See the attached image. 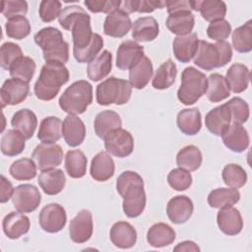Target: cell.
Returning a JSON list of instances; mask_svg holds the SVG:
<instances>
[{
  "label": "cell",
  "instance_id": "obj_12",
  "mask_svg": "<svg viewBox=\"0 0 252 252\" xmlns=\"http://www.w3.org/2000/svg\"><path fill=\"white\" fill-rule=\"evenodd\" d=\"M39 170L52 169L61 164L63 160V150L57 144H40L36 146L32 154Z\"/></svg>",
  "mask_w": 252,
  "mask_h": 252
},
{
  "label": "cell",
  "instance_id": "obj_14",
  "mask_svg": "<svg viewBox=\"0 0 252 252\" xmlns=\"http://www.w3.org/2000/svg\"><path fill=\"white\" fill-rule=\"evenodd\" d=\"M93 230V216L87 209L81 210L70 221L69 235L71 240L75 243L80 244L87 242L91 238Z\"/></svg>",
  "mask_w": 252,
  "mask_h": 252
},
{
  "label": "cell",
  "instance_id": "obj_28",
  "mask_svg": "<svg viewBox=\"0 0 252 252\" xmlns=\"http://www.w3.org/2000/svg\"><path fill=\"white\" fill-rule=\"evenodd\" d=\"M37 182L45 194L57 195L64 189L66 184V177L63 170L52 168L41 171Z\"/></svg>",
  "mask_w": 252,
  "mask_h": 252
},
{
  "label": "cell",
  "instance_id": "obj_17",
  "mask_svg": "<svg viewBox=\"0 0 252 252\" xmlns=\"http://www.w3.org/2000/svg\"><path fill=\"white\" fill-rule=\"evenodd\" d=\"M144 56V48L134 40L123 41L116 51V67L130 70Z\"/></svg>",
  "mask_w": 252,
  "mask_h": 252
},
{
  "label": "cell",
  "instance_id": "obj_57",
  "mask_svg": "<svg viewBox=\"0 0 252 252\" xmlns=\"http://www.w3.org/2000/svg\"><path fill=\"white\" fill-rule=\"evenodd\" d=\"M85 6L92 13H106L119 9L121 1L120 0H86L84 2Z\"/></svg>",
  "mask_w": 252,
  "mask_h": 252
},
{
  "label": "cell",
  "instance_id": "obj_47",
  "mask_svg": "<svg viewBox=\"0 0 252 252\" xmlns=\"http://www.w3.org/2000/svg\"><path fill=\"white\" fill-rule=\"evenodd\" d=\"M163 7H165V1L160 0H125L121 1L119 9L129 15L135 12L152 13Z\"/></svg>",
  "mask_w": 252,
  "mask_h": 252
},
{
  "label": "cell",
  "instance_id": "obj_5",
  "mask_svg": "<svg viewBox=\"0 0 252 252\" xmlns=\"http://www.w3.org/2000/svg\"><path fill=\"white\" fill-rule=\"evenodd\" d=\"M232 57V49L226 41L210 43L199 40L197 52L194 56V64L203 70L211 71L215 68L223 67Z\"/></svg>",
  "mask_w": 252,
  "mask_h": 252
},
{
  "label": "cell",
  "instance_id": "obj_54",
  "mask_svg": "<svg viewBox=\"0 0 252 252\" xmlns=\"http://www.w3.org/2000/svg\"><path fill=\"white\" fill-rule=\"evenodd\" d=\"M231 32V26L228 21L222 19L211 23L207 28V34L216 41H224Z\"/></svg>",
  "mask_w": 252,
  "mask_h": 252
},
{
  "label": "cell",
  "instance_id": "obj_43",
  "mask_svg": "<svg viewBox=\"0 0 252 252\" xmlns=\"http://www.w3.org/2000/svg\"><path fill=\"white\" fill-rule=\"evenodd\" d=\"M26 147V138L15 129L8 130L1 138V152L8 157L20 155Z\"/></svg>",
  "mask_w": 252,
  "mask_h": 252
},
{
  "label": "cell",
  "instance_id": "obj_37",
  "mask_svg": "<svg viewBox=\"0 0 252 252\" xmlns=\"http://www.w3.org/2000/svg\"><path fill=\"white\" fill-rule=\"evenodd\" d=\"M62 135V121L56 116H47L40 122L37 138L43 144H55Z\"/></svg>",
  "mask_w": 252,
  "mask_h": 252
},
{
  "label": "cell",
  "instance_id": "obj_49",
  "mask_svg": "<svg viewBox=\"0 0 252 252\" xmlns=\"http://www.w3.org/2000/svg\"><path fill=\"white\" fill-rule=\"evenodd\" d=\"M5 31L8 37L14 39H24L31 33V24L25 16H17L7 20Z\"/></svg>",
  "mask_w": 252,
  "mask_h": 252
},
{
  "label": "cell",
  "instance_id": "obj_34",
  "mask_svg": "<svg viewBox=\"0 0 252 252\" xmlns=\"http://www.w3.org/2000/svg\"><path fill=\"white\" fill-rule=\"evenodd\" d=\"M176 123L183 134L196 135L202 127L201 112L197 107L182 109L177 114Z\"/></svg>",
  "mask_w": 252,
  "mask_h": 252
},
{
  "label": "cell",
  "instance_id": "obj_23",
  "mask_svg": "<svg viewBox=\"0 0 252 252\" xmlns=\"http://www.w3.org/2000/svg\"><path fill=\"white\" fill-rule=\"evenodd\" d=\"M114 160L107 152H99L93 158L90 174L95 181L104 182L110 179L114 174Z\"/></svg>",
  "mask_w": 252,
  "mask_h": 252
},
{
  "label": "cell",
  "instance_id": "obj_33",
  "mask_svg": "<svg viewBox=\"0 0 252 252\" xmlns=\"http://www.w3.org/2000/svg\"><path fill=\"white\" fill-rule=\"evenodd\" d=\"M193 10L199 11L205 21L213 23L225 17L226 4L220 0H197L193 1Z\"/></svg>",
  "mask_w": 252,
  "mask_h": 252
},
{
  "label": "cell",
  "instance_id": "obj_48",
  "mask_svg": "<svg viewBox=\"0 0 252 252\" xmlns=\"http://www.w3.org/2000/svg\"><path fill=\"white\" fill-rule=\"evenodd\" d=\"M221 177L228 187L238 189L245 185L247 181V173L243 167L236 163L226 164L221 172Z\"/></svg>",
  "mask_w": 252,
  "mask_h": 252
},
{
  "label": "cell",
  "instance_id": "obj_10",
  "mask_svg": "<svg viewBox=\"0 0 252 252\" xmlns=\"http://www.w3.org/2000/svg\"><path fill=\"white\" fill-rule=\"evenodd\" d=\"M40 201L39 190L32 184H21L14 189L12 202L18 212L32 213L37 209Z\"/></svg>",
  "mask_w": 252,
  "mask_h": 252
},
{
  "label": "cell",
  "instance_id": "obj_32",
  "mask_svg": "<svg viewBox=\"0 0 252 252\" xmlns=\"http://www.w3.org/2000/svg\"><path fill=\"white\" fill-rule=\"evenodd\" d=\"M122 121L118 113L113 110H103L99 112L94 121V129L96 136L104 139L112 131L121 128Z\"/></svg>",
  "mask_w": 252,
  "mask_h": 252
},
{
  "label": "cell",
  "instance_id": "obj_56",
  "mask_svg": "<svg viewBox=\"0 0 252 252\" xmlns=\"http://www.w3.org/2000/svg\"><path fill=\"white\" fill-rule=\"evenodd\" d=\"M28 12V3L24 0H6L1 2V13L7 19L25 16Z\"/></svg>",
  "mask_w": 252,
  "mask_h": 252
},
{
  "label": "cell",
  "instance_id": "obj_46",
  "mask_svg": "<svg viewBox=\"0 0 252 252\" xmlns=\"http://www.w3.org/2000/svg\"><path fill=\"white\" fill-rule=\"evenodd\" d=\"M36 164L32 158H23L15 160L10 168L9 172L11 176L19 181L31 180L36 175Z\"/></svg>",
  "mask_w": 252,
  "mask_h": 252
},
{
  "label": "cell",
  "instance_id": "obj_36",
  "mask_svg": "<svg viewBox=\"0 0 252 252\" xmlns=\"http://www.w3.org/2000/svg\"><path fill=\"white\" fill-rule=\"evenodd\" d=\"M112 55L108 50H103L94 60H92L87 67V74L89 79L94 82L104 79L111 71Z\"/></svg>",
  "mask_w": 252,
  "mask_h": 252
},
{
  "label": "cell",
  "instance_id": "obj_18",
  "mask_svg": "<svg viewBox=\"0 0 252 252\" xmlns=\"http://www.w3.org/2000/svg\"><path fill=\"white\" fill-rule=\"evenodd\" d=\"M217 222L220 231L226 235H236L243 228L242 217L239 211L232 206L220 209L217 215Z\"/></svg>",
  "mask_w": 252,
  "mask_h": 252
},
{
  "label": "cell",
  "instance_id": "obj_25",
  "mask_svg": "<svg viewBox=\"0 0 252 252\" xmlns=\"http://www.w3.org/2000/svg\"><path fill=\"white\" fill-rule=\"evenodd\" d=\"M110 240L118 248L128 249L137 241V232L132 224L127 221H117L110 228Z\"/></svg>",
  "mask_w": 252,
  "mask_h": 252
},
{
  "label": "cell",
  "instance_id": "obj_45",
  "mask_svg": "<svg viewBox=\"0 0 252 252\" xmlns=\"http://www.w3.org/2000/svg\"><path fill=\"white\" fill-rule=\"evenodd\" d=\"M35 62L28 56H22L17 59L9 68V74L12 78H17L30 83L35 72Z\"/></svg>",
  "mask_w": 252,
  "mask_h": 252
},
{
  "label": "cell",
  "instance_id": "obj_27",
  "mask_svg": "<svg viewBox=\"0 0 252 252\" xmlns=\"http://www.w3.org/2000/svg\"><path fill=\"white\" fill-rule=\"evenodd\" d=\"M158 23L154 17H142L132 24V37L134 41H152L158 35Z\"/></svg>",
  "mask_w": 252,
  "mask_h": 252
},
{
  "label": "cell",
  "instance_id": "obj_3",
  "mask_svg": "<svg viewBox=\"0 0 252 252\" xmlns=\"http://www.w3.org/2000/svg\"><path fill=\"white\" fill-rule=\"evenodd\" d=\"M69 71L60 62H46L34 84V94L40 100H51L59 93L61 87L69 81Z\"/></svg>",
  "mask_w": 252,
  "mask_h": 252
},
{
  "label": "cell",
  "instance_id": "obj_11",
  "mask_svg": "<svg viewBox=\"0 0 252 252\" xmlns=\"http://www.w3.org/2000/svg\"><path fill=\"white\" fill-rule=\"evenodd\" d=\"M67 221L65 209L57 204L51 203L44 206L38 216L40 227L49 233H56L64 228Z\"/></svg>",
  "mask_w": 252,
  "mask_h": 252
},
{
  "label": "cell",
  "instance_id": "obj_29",
  "mask_svg": "<svg viewBox=\"0 0 252 252\" xmlns=\"http://www.w3.org/2000/svg\"><path fill=\"white\" fill-rule=\"evenodd\" d=\"M175 236V231L170 225L164 222H158L149 228L147 241L155 248H161L173 243Z\"/></svg>",
  "mask_w": 252,
  "mask_h": 252
},
{
  "label": "cell",
  "instance_id": "obj_52",
  "mask_svg": "<svg viewBox=\"0 0 252 252\" xmlns=\"http://www.w3.org/2000/svg\"><path fill=\"white\" fill-rule=\"evenodd\" d=\"M169 186L176 191H185L192 184V176L190 171L177 167L173 168L167 175Z\"/></svg>",
  "mask_w": 252,
  "mask_h": 252
},
{
  "label": "cell",
  "instance_id": "obj_42",
  "mask_svg": "<svg viewBox=\"0 0 252 252\" xmlns=\"http://www.w3.org/2000/svg\"><path fill=\"white\" fill-rule=\"evenodd\" d=\"M202 153L194 145L183 147L176 156V163L178 167L184 168L188 171L197 170L202 164Z\"/></svg>",
  "mask_w": 252,
  "mask_h": 252
},
{
  "label": "cell",
  "instance_id": "obj_60",
  "mask_svg": "<svg viewBox=\"0 0 252 252\" xmlns=\"http://www.w3.org/2000/svg\"><path fill=\"white\" fill-rule=\"evenodd\" d=\"M174 251H194V252H197V251H200V248L199 246L191 241V240H185L183 242H180L178 243L174 249Z\"/></svg>",
  "mask_w": 252,
  "mask_h": 252
},
{
  "label": "cell",
  "instance_id": "obj_22",
  "mask_svg": "<svg viewBox=\"0 0 252 252\" xmlns=\"http://www.w3.org/2000/svg\"><path fill=\"white\" fill-rule=\"evenodd\" d=\"M224 146L234 153H242L249 146V135L246 129L238 123H232L221 135Z\"/></svg>",
  "mask_w": 252,
  "mask_h": 252
},
{
  "label": "cell",
  "instance_id": "obj_2",
  "mask_svg": "<svg viewBox=\"0 0 252 252\" xmlns=\"http://www.w3.org/2000/svg\"><path fill=\"white\" fill-rule=\"evenodd\" d=\"M58 21L64 30L71 31L73 48L83 49L91 43L94 35L91 27V17L81 6L71 5L65 7Z\"/></svg>",
  "mask_w": 252,
  "mask_h": 252
},
{
  "label": "cell",
  "instance_id": "obj_26",
  "mask_svg": "<svg viewBox=\"0 0 252 252\" xmlns=\"http://www.w3.org/2000/svg\"><path fill=\"white\" fill-rule=\"evenodd\" d=\"M250 78L251 73L247 66L241 63H234L226 71L224 79L229 91H232L234 94H239L247 89Z\"/></svg>",
  "mask_w": 252,
  "mask_h": 252
},
{
  "label": "cell",
  "instance_id": "obj_1",
  "mask_svg": "<svg viewBox=\"0 0 252 252\" xmlns=\"http://www.w3.org/2000/svg\"><path fill=\"white\" fill-rule=\"evenodd\" d=\"M116 190L123 198V212L128 218H137L145 210L146 193L143 178L135 171H123L116 180Z\"/></svg>",
  "mask_w": 252,
  "mask_h": 252
},
{
  "label": "cell",
  "instance_id": "obj_41",
  "mask_svg": "<svg viewBox=\"0 0 252 252\" xmlns=\"http://www.w3.org/2000/svg\"><path fill=\"white\" fill-rule=\"evenodd\" d=\"M230 92L224 77L219 73L211 74L208 79V88L206 91L207 98L211 102H220L227 98Z\"/></svg>",
  "mask_w": 252,
  "mask_h": 252
},
{
  "label": "cell",
  "instance_id": "obj_39",
  "mask_svg": "<svg viewBox=\"0 0 252 252\" xmlns=\"http://www.w3.org/2000/svg\"><path fill=\"white\" fill-rule=\"evenodd\" d=\"M177 68L171 59L164 61L156 71L152 86L157 90H165L171 87L176 79Z\"/></svg>",
  "mask_w": 252,
  "mask_h": 252
},
{
  "label": "cell",
  "instance_id": "obj_30",
  "mask_svg": "<svg viewBox=\"0 0 252 252\" xmlns=\"http://www.w3.org/2000/svg\"><path fill=\"white\" fill-rule=\"evenodd\" d=\"M153 71L152 61L144 55L129 71V83L132 88L144 89L152 79Z\"/></svg>",
  "mask_w": 252,
  "mask_h": 252
},
{
  "label": "cell",
  "instance_id": "obj_24",
  "mask_svg": "<svg viewBox=\"0 0 252 252\" xmlns=\"http://www.w3.org/2000/svg\"><path fill=\"white\" fill-rule=\"evenodd\" d=\"M230 112L225 103L213 108L205 117V125L207 129L216 136H221L230 125Z\"/></svg>",
  "mask_w": 252,
  "mask_h": 252
},
{
  "label": "cell",
  "instance_id": "obj_21",
  "mask_svg": "<svg viewBox=\"0 0 252 252\" xmlns=\"http://www.w3.org/2000/svg\"><path fill=\"white\" fill-rule=\"evenodd\" d=\"M199 45L198 35L194 32L178 35L172 43V50L175 58L181 63H188L194 58Z\"/></svg>",
  "mask_w": 252,
  "mask_h": 252
},
{
  "label": "cell",
  "instance_id": "obj_20",
  "mask_svg": "<svg viewBox=\"0 0 252 252\" xmlns=\"http://www.w3.org/2000/svg\"><path fill=\"white\" fill-rule=\"evenodd\" d=\"M30 227V219L21 212H11L2 220L3 232L10 239L20 238L29 232Z\"/></svg>",
  "mask_w": 252,
  "mask_h": 252
},
{
  "label": "cell",
  "instance_id": "obj_13",
  "mask_svg": "<svg viewBox=\"0 0 252 252\" xmlns=\"http://www.w3.org/2000/svg\"><path fill=\"white\" fill-rule=\"evenodd\" d=\"M30 93L29 83L17 79H7L0 90V99L2 108L6 105H16L23 102Z\"/></svg>",
  "mask_w": 252,
  "mask_h": 252
},
{
  "label": "cell",
  "instance_id": "obj_59",
  "mask_svg": "<svg viewBox=\"0 0 252 252\" xmlns=\"http://www.w3.org/2000/svg\"><path fill=\"white\" fill-rule=\"evenodd\" d=\"M0 188V202L3 204L12 198L15 188H13L12 183L4 175H1Z\"/></svg>",
  "mask_w": 252,
  "mask_h": 252
},
{
  "label": "cell",
  "instance_id": "obj_8",
  "mask_svg": "<svg viewBox=\"0 0 252 252\" xmlns=\"http://www.w3.org/2000/svg\"><path fill=\"white\" fill-rule=\"evenodd\" d=\"M132 94V86L126 80L110 77L96 87V102L100 105L127 103Z\"/></svg>",
  "mask_w": 252,
  "mask_h": 252
},
{
  "label": "cell",
  "instance_id": "obj_15",
  "mask_svg": "<svg viewBox=\"0 0 252 252\" xmlns=\"http://www.w3.org/2000/svg\"><path fill=\"white\" fill-rule=\"evenodd\" d=\"M194 210L192 200L185 195L171 198L166 205V215L171 222L181 224L186 222L192 216Z\"/></svg>",
  "mask_w": 252,
  "mask_h": 252
},
{
  "label": "cell",
  "instance_id": "obj_7",
  "mask_svg": "<svg viewBox=\"0 0 252 252\" xmlns=\"http://www.w3.org/2000/svg\"><path fill=\"white\" fill-rule=\"evenodd\" d=\"M207 88L208 79L206 75L196 68L189 66L181 74V85L177 91V97L181 103L191 105L206 94Z\"/></svg>",
  "mask_w": 252,
  "mask_h": 252
},
{
  "label": "cell",
  "instance_id": "obj_51",
  "mask_svg": "<svg viewBox=\"0 0 252 252\" xmlns=\"http://www.w3.org/2000/svg\"><path fill=\"white\" fill-rule=\"evenodd\" d=\"M225 105L229 109L231 120L233 123L242 124L249 118V105L241 97H232L230 100L225 102Z\"/></svg>",
  "mask_w": 252,
  "mask_h": 252
},
{
  "label": "cell",
  "instance_id": "obj_40",
  "mask_svg": "<svg viewBox=\"0 0 252 252\" xmlns=\"http://www.w3.org/2000/svg\"><path fill=\"white\" fill-rule=\"evenodd\" d=\"M88 159L80 150L68 151L65 156L64 166L68 175L72 178H81L87 171Z\"/></svg>",
  "mask_w": 252,
  "mask_h": 252
},
{
  "label": "cell",
  "instance_id": "obj_6",
  "mask_svg": "<svg viewBox=\"0 0 252 252\" xmlns=\"http://www.w3.org/2000/svg\"><path fill=\"white\" fill-rule=\"evenodd\" d=\"M93 102V87L85 80L71 84L59 97V106L68 114L84 113Z\"/></svg>",
  "mask_w": 252,
  "mask_h": 252
},
{
  "label": "cell",
  "instance_id": "obj_16",
  "mask_svg": "<svg viewBox=\"0 0 252 252\" xmlns=\"http://www.w3.org/2000/svg\"><path fill=\"white\" fill-rule=\"evenodd\" d=\"M132 28V22L128 14L116 9L107 14L103 23L104 34L111 37H123Z\"/></svg>",
  "mask_w": 252,
  "mask_h": 252
},
{
  "label": "cell",
  "instance_id": "obj_53",
  "mask_svg": "<svg viewBox=\"0 0 252 252\" xmlns=\"http://www.w3.org/2000/svg\"><path fill=\"white\" fill-rule=\"evenodd\" d=\"M24 56L20 45L7 41L0 48V64L3 69L9 70L10 66L20 57Z\"/></svg>",
  "mask_w": 252,
  "mask_h": 252
},
{
  "label": "cell",
  "instance_id": "obj_9",
  "mask_svg": "<svg viewBox=\"0 0 252 252\" xmlns=\"http://www.w3.org/2000/svg\"><path fill=\"white\" fill-rule=\"evenodd\" d=\"M104 147L107 153L117 158H126L134 150V139L132 134L122 128L116 129L104 139Z\"/></svg>",
  "mask_w": 252,
  "mask_h": 252
},
{
  "label": "cell",
  "instance_id": "obj_38",
  "mask_svg": "<svg viewBox=\"0 0 252 252\" xmlns=\"http://www.w3.org/2000/svg\"><path fill=\"white\" fill-rule=\"evenodd\" d=\"M240 200V193L234 188H217L208 195V204L212 208L231 207Z\"/></svg>",
  "mask_w": 252,
  "mask_h": 252
},
{
  "label": "cell",
  "instance_id": "obj_4",
  "mask_svg": "<svg viewBox=\"0 0 252 252\" xmlns=\"http://www.w3.org/2000/svg\"><path fill=\"white\" fill-rule=\"evenodd\" d=\"M34 42L40 47L45 62H60L69 60V44L63 39L62 32L53 27L43 28L33 36Z\"/></svg>",
  "mask_w": 252,
  "mask_h": 252
},
{
  "label": "cell",
  "instance_id": "obj_19",
  "mask_svg": "<svg viewBox=\"0 0 252 252\" xmlns=\"http://www.w3.org/2000/svg\"><path fill=\"white\" fill-rule=\"evenodd\" d=\"M62 135L70 147L80 146L86 137V126L77 115L68 114L62 122Z\"/></svg>",
  "mask_w": 252,
  "mask_h": 252
},
{
  "label": "cell",
  "instance_id": "obj_58",
  "mask_svg": "<svg viewBox=\"0 0 252 252\" xmlns=\"http://www.w3.org/2000/svg\"><path fill=\"white\" fill-rule=\"evenodd\" d=\"M165 7L168 15L180 11H190L193 10V1L186 0H176V1H165Z\"/></svg>",
  "mask_w": 252,
  "mask_h": 252
},
{
  "label": "cell",
  "instance_id": "obj_35",
  "mask_svg": "<svg viewBox=\"0 0 252 252\" xmlns=\"http://www.w3.org/2000/svg\"><path fill=\"white\" fill-rule=\"evenodd\" d=\"M165 25L177 36L185 35L191 33L195 25V18L190 11H180L170 14L166 19Z\"/></svg>",
  "mask_w": 252,
  "mask_h": 252
},
{
  "label": "cell",
  "instance_id": "obj_50",
  "mask_svg": "<svg viewBox=\"0 0 252 252\" xmlns=\"http://www.w3.org/2000/svg\"><path fill=\"white\" fill-rule=\"evenodd\" d=\"M103 47V39L98 33H94L91 43L83 49L73 48V55L79 63H90Z\"/></svg>",
  "mask_w": 252,
  "mask_h": 252
},
{
  "label": "cell",
  "instance_id": "obj_31",
  "mask_svg": "<svg viewBox=\"0 0 252 252\" xmlns=\"http://www.w3.org/2000/svg\"><path fill=\"white\" fill-rule=\"evenodd\" d=\"M12 127L19 131L26 139H31L37 126V118L34 112L29 108H23L14 113L11 119Z\"/></svg>",
  "mask_w": 252,
  "mask_h": 252
},
{
  "label": "cell",
  "instance_id": "obj_44",
  "mask_svg": "<svg viewBox=\"0 0 252 252\" xmlns=\"http://www.w3.org/2000/svg\"><path fill=\"white\" fill-rule=\"evenodd\" d=\"M232 45L239 53H247L252 49V21H247L232 32Z\"/></svg>",
  "mask_w": 252,
  "mask_h": 252
},
{
  "label": "cell",
  "instance_id": "obj_55",
  "mask_svg": "<svg viewBox=\"0 0 252 252\" xmlns=\"http://www.w3.org/2000/svg\"><path fill=\"white\" fill-rule=\"evenodd\" d=\"M61 2L57 0H43L39 4L38 14L45 23H50L61 14Z\"/></svg>",
  "mask_w": 252,
  "mask_h": 252
}]
</instances>
